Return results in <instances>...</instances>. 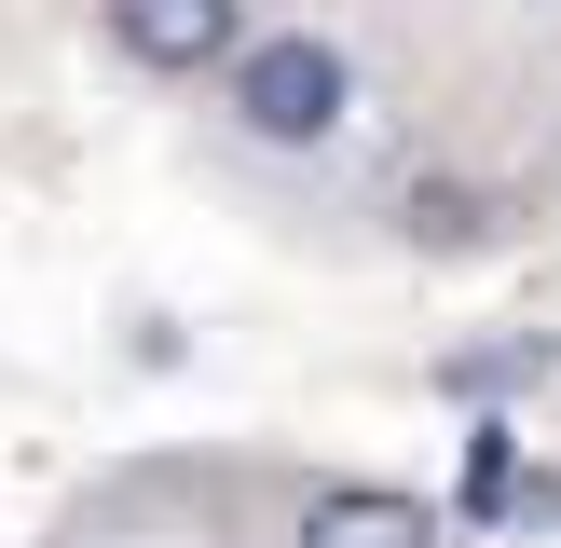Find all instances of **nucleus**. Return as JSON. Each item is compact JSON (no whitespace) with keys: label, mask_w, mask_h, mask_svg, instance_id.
<instances>
[{"label":"nucleus","mask_w":561,"mask_h":548,"mask_svg":"<svg viewBox=\"0 0 561 548\" xmlns=\"http://www.w3.org/2000/svg\"><path fill=\"white\" fill-rule=\"evenodd\" d=\"M219 110H233V137H261V151H329V137L356 124V55L329 42V27H261V42L219 69Z\"/></svg>","instance_id":"nucleus-1"},{"label":"nucleus","mask_w":561,"mask_h":548,"mask_svg":"<svg viewBox=\"0 0 561 548\" xmlns=\"http://www.w3.org/2000/svg\"><path fill=\"white\" fill-rule=\"evenodd\" d=\"M288 548H438V507L398 493V480H329L316 507H301Z\"/></svg>","instance_id":"nucleus-3"},{"label":"nucleus","mask_w":561,"mask_h":548,"mask_svg":"<svg viewBox=\"0 0 561 548\" xmlns=\"http://www.w3.org/2000/svg\"><path fill=\"white\" fill-rule=\"evenodd\" d=\"M110 14V42H124V69H151V82H206V69H233L261 27H247V0H96Z\"/></svg>","instance_id":"nucleus-2"}]
</instances>
